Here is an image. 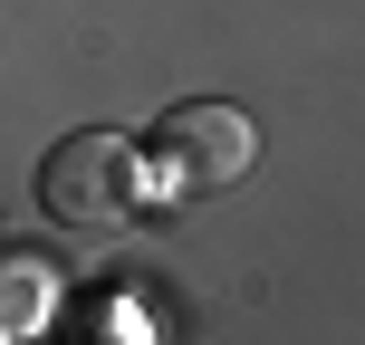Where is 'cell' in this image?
Listing matches in <instances>:
<instances>
[{"label":"cell","mask_w":365,"mask_h":345,"mask_svg":"<svg viewBox=\"0 0 365 345\" xmlns=\"http://www.w3.org/2000/svg\"><path fill=\"white\" fill-rule=\"evenodd\" d=\"M154 144H164V173L182 182V201L231 192V182L259 164V125L240 106H173L164 125H154Z\"/></svg>","instance_id":"obj_2"},{"label":"cell","mask_w":365,"mask_h":345,"mask_svg":"<svg viewBox=\"0 0 365 345\" xmlns=\"http://www.w3.org/2000/svg\"><path fill=\"white\" fill-rule=\"evenodd\" d=\"M38 201H48V221H68V230H125V221L145 211V154H135L125 134L87 125V134H68V144H48Z\"/></svg>","instance_id":"obj_1"}]
</instances>
